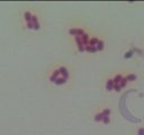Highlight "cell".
<instances>
[{"instance_id": "obj_7", "label": "cell", "mask_w": 144, "mask_h": 135, "mask_svg": "<svg viewBox=\"0 0 144 135\" xmlns=\"http://www.w3.org/2000/svg\"><path fill=\"white\" fill-rule=\"evenodd\" d=\"M86 51H87V52H90V53H95V52H97V49H96V46L87 45V46H86Z\"/></svg>"}, {"instance_id": "obj_5", "label": "cell", "mask_w": 144, "mask_h": 135, "mask_svg": "<svg viewBox=\"0 0 144 135\" xmlns=\"http://www.w3.org/2000/svg\"><path fill=\"white\" fill-rule=\"evenodd\" d=\"M60 76H61V74H60V71H59V70H56V71H55V72L51 76V78H50V79H51L52 82H55V80L58 79Z\"/></svg>"}, {"instance_id": "obj_15", "label": "cell", "mask_w": 144, "mask_h": 135, "mask_svg": "<svg viewBox=\"0 0 144 135\" xmlns=\"http://www.w3.org/2000/svg\"><path fill=\"white\" fill-rule=\"evenodd\" d=\"M126 83H127V80L125 79V78H123V79H122V81H120V83H119L120 88H124V87L126 86Z\"/></svg>"}, {"instance_id": "obj_10", "label": "cell", "mask_w": 144, "mask_h": 135, "mask_svg": "<svg viewBox=\"0 0 144 135\" xmlns=\"http://www.w3.org/2000/svg\"><path fill=\"white\" fill-rule=\"evenodd\" d=\"M104 117H105V115L103 114V111L101 113H99V114H97L96 115V117H95V121L96 122H100V121H103Z\"/></svg>"}, {"instance_id": "obj_19", "label": "cell", "mask_w": 144, "mask_h": 135, "mask_svg": "<svg viewBox=\"0 0 144 135\" xmlns=\"http://www.w3.org/2000/svg\"><path fill=\"white\" fill-rule=\"evenodd\" d=\"M27 27L29 28V29H33V23H27Z\"/></svg>"}, {"instance_id": "obj_12", "label": "cell", "mask_w": 144, "mask_h": 135, "mask_svg": "<svg viewBox=\"0 0 144 135\" xmlns=\"http://www.w3.org/2000/svg\"><path fill=\"white\" fill-rule=\"evenodd\" d=\"M98 42H99V39H98V38H96V37L90 38V41H89V45H91V46H96Z\"/></svg>"}, {"instance_id": "obj_1", "label": "cell", "mask_w": 144, "mask_h": 135, "mask_svg": "<svg viewBox=\"0 0 144 135\" xmlns=\"http://www.w3.org/2000/svg\"><path fill=\"white\" fill-rule=\"evenodd\" d=\"M69 33L71 35H74V36H82V35L85 34L83 29H81V28H71V29L69 31Z\"/></svg>"}, {"instance_id": "obj_9", "label": "cell", "mask_w": 144, "mask_h": 135, "mask_svg": "<svg viewBox=\"0 0 144 135\" xmlns=\"http://www.w3.org/2000/svg\"><path fill=\"white\" fill-rule=\"evenodd\" d=\"M65 81H66V79L65 78H62V77H59L58 79L55 80V84H63V83H65Z\"/></svg>"}, {"instance_id": "obj_17", "label": "cell", "mask_w": 144, "mask_h": 135, "mask_svg": "<svg viewBox=\"0 0 144 135\" xmlns=\"http://www.w3.org/2000/svg\"><path fill=\"white\" fill-rule=\"evenodd\" d=\"M103 114L105 115V116H109V114H110V109H108V108H106L105 110H103Z\"/></svg>"}, {"instance_id": "obj_18", "label": "cell", "mask_w": 144, "mask_h": 135, "mask_svg": "<svg viewBox=\"0 0 144 135\" xmlns=\"http://www.w3.org/2000/svg\"><path fill=\"white\" fill-rule=\"evenodd\" d=\"M114 89L116 90V91H119V90L122 89V88H120L119 84H115V86H114Z\"/></svg>"}, {"instance_id": "obj_21", "label": "cell", "mask_w": 144, "mask_h": 135, "mask_svg": "<svg viewBox=\"0 0 144 135\" xmlns=\"http://www.w3.org/2000/svg\"><path fill=\"white\" fill-rule=\"evenodd\" d=\"M130 56H132V52L126 53V55H125V58H130Z\"/></svg>"}, {"instance_id": "obj_13", "label": "cell", "mask_w": 144, "mask_h": 135, "mask_svg": "<svg viewBox=\"0 0 144 135\" xmlns=\"http://www.w3.org/2000/svg\"><path fill=\"white\" fill-rule=\"evenodd\" d=\"M96 49H97V51H101V50L104 49V42L103 41H99L98 43H97Z\"/></svg>"}, {"instance_id": "obj_11", "label": "cell", "mask_w": 144, "mask_h": 135, "mask_svg": "<svg viewBox=\"0 0 144 135\" xmlns=\"http://www.w3.org/2000/svg\"><path fill=\"white\" fill-rule=\"evenodd\" d=\"M122 79H123V77L120 76V74H117V76L115 77V79H114V83H115V84H119Z\"/></svg>"}, {"instance_id": "obj_16", "label": "cell", "mask_w": 144, "mask_h": 135, "mask_svg": "<svg viewBox=\"0 0 144 135\" xmlns=\"http://www.w3.org/2000/svg\"><path fill=\"white\" fill-rule=\"evenodd\" d=\"M103 122L105 123V124H108V123L110 122V117H109V116H105L104 119H103Z\"/></svg>"}, {"instance_id": "obj_14", "label": "cell", "mask_w": 144, "mask_h": 135, "mask_svg": "<svg viewBox=\"0 0 144 135\" xmlns=\"http://www.w3.org/2000/svg\"><path fill=\"white\" fill-rule=\"evenodd\" d=\"M125 79H126L127 81H133V80L136 79V76H135V74H128Z\"/></svg>"}, {"instance_id": "obj_3", "label": "cell", "mask_w": 144, "mask_h": 135, "mask_svg": "<svg viewBox=\"0 0 144 135\" xmlns=\"http://www.w3.org/2000/svg\"><path fill=\"white\" fill-rule=\"evenodd\" d=\"M59 71H60V74H61L62 78H65V79H68L69 72H68V70H66V68H64V66H61V68L59 69Z\"/></svg>"}, {"instance_id": "obj_2", "label": "cell", "mask_w": 144, "mask_h": 135, "mask_svg": "<svg viewBox=\"0 0 144 135\" xmlns=\"http://www.w3.org/2000/svg\"><path fill=\"white\" fill-rule=\"evenodd\" d=\"M32 23H33V29L38 31V29H39V23H38L36 16H33V17H32Z\"/></svg>"}, {"instance_id": "obj_8", "label": "cell", "mask_w": 144, "mask_h": 135, "mask_svg": "<svg viewBox=\"0 0 144 135\" xmlns=\"http://www.w3.org/2000/svg\"><path fill=\"white\" fill-rule=\"evenodd\" d=\"M24 16H25V19H26V21H27V23H31V21H32V17H33V15H32L31 13H29V11H26V13L24 14Z\"/></svg>"}, {"instance_id": "obj_20", "label": "cell", "mask_w": 144, "mask_h": 135, "mask_svg": "<svg viewBox=\"0 0 144 135\" xmlns=\"http://www.w3.org/2000/svg\"><path fill=\"white\" fill-rule=\"evenodd\" d=\"M138 135H144V128H141L138 131Z\"/></svg>"}, {"instance_id": "obj_4", "label": "cell", "mask_w": 144, "mask_h": 135, "mask_svg": "<svg viewBox=\"0 0 144 135\" xmlns=\"http://www.w3.org/2000/svg\"><path fill=\"white\" fill-rule=\"evenodd\" d=\"M81 39H82V43H83V45L85 46H87V45H89V41H90V38H89V36L85 33V34L81 36Z\"/></svg>"}, {"instance_id": "obj_6", "label": "cell", "mask_w": 144, "mask_h": 135, "mask_svg": "<svg viewBox=\"0 0 144 135\" xmlns=\"http://www.w3.org/2000/svg\"><path fill=\"white\" fill-rule=\"evenodd\" d=\"M114 86H115V83H114V80H108L106 83V88L107 90H113L114 89Z\"/></svg>"}]
</instances>
